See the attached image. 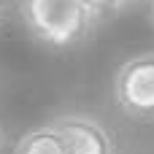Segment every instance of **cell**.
Segmentation results:
<instances>
[{
	"instance_id": "6da1fadb",
	"label": "cell",
	"mask_w": 154,
	"mask_h": 154,
	"mask_svg": "<svg viewBox=\"0 0 154 154\" xmlns=\"http://www.w3.org/2000/svg\"><path fill=\"white\" fill-rule=\"evenodd\" d=\"M19 16L27 32L49 49L81 46L95 27L79 0H19Z\"/></svg>"
},
{
	"instance_id": "7a4b0ae2",
	"label": "cell",
	"mask_w": 154,
	"mask_h": 154,
	"mask_svg": "<svg viewBox=\"0 0 154 154\" xmlns=\"http://www.w3.org/2000/svg\"><path fill=\"white\" fill-rule=\"evenodd\" d=\"M114 100L130 119H154V51L133 54L116 68Z\"/></svg>"
},
{
	"instance_id": "3957f363",
	"label": "cell",
	"mask_w": 154,
	"mask_h": 154,
	"mask_svg": "<svg viewBox=\"0 0 154 154\" xmlns=\"http://www.w3.org/2000/svg\"><path fill=\"white\" fill-rule=\"evenodd\" d=\"M68 154H119L114 133L89 114H62L51 119Z\"/></svg>"
},
{
	"instance_id": "277c9868",
	"label": "cell",
	"mask_w": 154,
	"mask_h": 154,
	"mask_svg": "<svg viewBox=\"0 0 154 154\" xmlns=\"http://www.w3.org/2000/svg\"><path fill=\"white\" fill-rule=\"evenodd\" d=\"M14 154H68L62 135L57 133V127L51 122L27 130L16 143H14Z\"/></svg>"
},
{
	"instance_id": "5b68a950",
	"label": "cell",
	"mask_w": 154,
	"mask_h": 154,
	"mask_svg": "<svg viewBox=\"0 0 154 154\" xmlns=\"http://www.w3.org/2000/svg\"><path fill=\"white\" fill-rule=\"evenodd\" d=\"M79 3H81L84 11L95 19V24L103 22V19L116 16V14L125 11V5H127V0H79Z\"/></svg>"
},
{
	"instance_id": "8992f818",
	"label": "cell",
	"mask_w": 154,
	"mask_h": 154,
	"mask_svg": "<svg viewBox=\"0 0 154 154\" xmlns=\"http://www.w3.org/2000/svg\"><path fill=\"white\" fill-rule=\"evenodd\" d=\"M5 14H8V0H0V24L5 22Z\"/></svg>"
},
{
	"instance_id": "52a82bcc",
	"label": "cell",
	"mask_w": 154,
	"mask_h": 154,
	"mask_svg": "<svg viewBox=\"0 0 154 154\" xmlns=\"http://www.w3.org/2000/svg\"><path fill=\"white\" fill-rule=\"evenodd\" d=\"M5 149V130H3V125H0V154Z\"/></svg>"
},
{
	"instance_id": "ba28073f",
	"label": "cell",
	"mask_w": 154,
	"mask_h": 154,
	"mask_svg": "<svg viewBox=\"0 0 154 154\" xmlns=\"http://www.w3.org/2000/svg\"><path fill=\"white\" fill-rule=\"evenodd\" d=\"M130 3H152V0H127V5H130Z\"/></svg>"
},
{
	"instance_id": "9c48e42d",
	"label": "cell",
	"mask_w": 154,
	"mask_h": 154,
	"mask_svg": "<svg viewBox=\"0 0 154 154\" xmlns=\"http://www.w3.org/2000/svg\"><path fill=\"white\" fill-rule=\"evenodd\" d=\"M152 24H154V0H152Z\"/></svg>"
}]
</instances>
